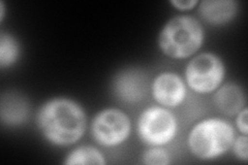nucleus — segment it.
Returning a JSON list of instances; mask_svg holds the SVG:
<instances>
[{
	"label": "nucleus",
	"mask_w": 248,
	"mask_h": 165,
	"mask_svg": "<svg viewBox=\"0 0 248 165\" xmlns=\"http://www.w3.org/2000/svg\"><path fill=\"white\" fill-rule=\"evenodd\" d=\"M36 124L49 143L64 147L76 144L84 135L87 118L77 101L57 97L46 101L40 107Z\"/></svg>",
	"instance_id": "obj_1"
},
{
	"label": "nucleus",
	"mask_w": 248,
	"mask_h": 165,
	"mask_svg": "<svg viewBox=\"0 0 248 165\" xmlns=\"http://www.w3.org/2000/svg\"><path fill=\"white\" fill-rule=\"evenodd\" d=\"M205 32L199 20L188 15L170 19L158 34L160 51L172 59H185L197 53L204 44Z\"/></svg>",
	"instance_id": "obj_2"
},
{
	"label": "nucleus",
	"mask_w": 248,
	"mask_h": 165,
	"mask_svg": "<svg viewBox=\"0 0 248 165\" xmlns=\"http://www.w3.org/2000/svg\"><path fill=\"white\" fill-rule=\"evenodd\" d=\"M235 137V130L228 121L209 118L192 127L187 145L191 154L197 158L213 160L230 150Z\"/></svg>",
	"instance_id": "obj_3"
},
{
	"label": "nucleus",
	"mask_w": 248,
	"mask_h": 165,
	"mask_svg": "<svg viewBox=\"0 0 248 165\" xmlns=\"http://www.w3.org/2000/svg\"><path fill=\"white\" fill-rule=\"evenodd\" d=\"M226 75L223 61L213 53H201L193 57L185 69L189 88L199 94H209L221 86Z\"/></svg>",
	"instance_id": "obj_4"
},
{
	"label": "nucleus",
	"mask_w": 248,
	"mask_h": 165,
	"mask_svg": "<svg viewBox=\"0 0 248 165\" xmlns=\"http://www.w3.org/2000/svg\"><path fill=\"white\" fill-rule=\"evenodd\" d=\"M177 130L175 115L164 106L153 105L146 108L138 120L140 138L152 147L168 145L175 138Z\"/></svg>",
	"instance_id": "obj_5"
},
{
	"label": "nucleus",
	"mask_w": 248,
	"mask_h": 165,
	"mask_svg": "<svg viewBox=\"0 0 248 165\" xmlns=\"http://www.w3.org/2000/svg\"><path fill=\"white\" fill-rule=\"evenodd\" d=\"M131 124L128 116L118 108H106L97 113L91 123V133L97 144L103 147H117L130 135Z\"/></svg>",
	"instance_id": "obj_6"
},
{
	"label": "nucleus",
	"mask_w": 248,
	"mask_h": 165,
	"mask_svg": "<svg viewBox=\"0 0 248 165\" xmlns=\"http://www.w3.org/2000/svg\"><path fill=\"white\" fill-rule=\"evenodd\" d=\"M112 87L120 101L135 105L144 100L148 94L149 77L141 68L127 67L115 75Z\"/></svg>",
	"instance_id": "obj_7"
},
{
	"label": "nucleus",
	"mask_w": 248,
	"mask_h": 165,
	"mask_svg": "<svg viewBox=\"0 0 248 165\" xmlns=\"http://www.w3.org/2000/svg\"><path fill=\"white\" fill-rule=\"evenodd\" d=\"M151 92L155 101L164 107L180 105L186 97V87L182 77L170 72L155 76L151 83Z\"/></svg>",
	"instance_id": "obj_8"
},
{
	"label": "nucleus",
	"mask_w": 248,
	"mask_h": 165,
	"mask_svg": "<svg viewBox=\"0 0 248 165\" xmlns=\"http://www.w3.org/2000/svg\"><path fill=\"white\" fill-rule=\"evenodd\" d=\"M28 100L16 92L2 94L0 100V118L3 125L17 127L25 123L29 117Z\"/></svg>",
	"instance_id": "obj_9"
},
{
	"label": "nucleus",
	"mask_w": 248,
	"mask_h": 165,
	"mask_svg": "<svg viewBox=\"0 0 248 165\" xmlns=\"http://www.w3.org/2000/svg\"><path fill=\"white\" fill-rule=\"evenodd\" d=\"M238 2L235 0H204L199 3V13L208 24L224 25L238 14Z\"/></svg>",
	"instance_id": "obj_10"
},
{
	"label": "nucleus",
	"mask_w": 248,
	"mask_h": 165,
	"mask_svg": "<svg viewBox=\"0 0 248 165\" xmlns=\"http://www.w3.org/2000/svg\"><path fill=\"white\" fill-rule=\"evenodd\" d=\"M213 101L221 114L235 116L245 107L246 95L238 84L227 83L216 89Z\"/></svg>",
	"instance_id": "obj_11"
},
{
	"label": "nucleus",
	"mask_w": 248,
	"mask_h": 165,
	"mask_svg": "<svg viewBox=\"0 0 248 165\" xmlns=\"http://www.w3.org/2000/svg\"><path fill=\"white\" fill-rule=\"evenodd\" d=\"M66 165H105V156L96 148L82 146L69 152L63 161Z\"/></svg>",
	"instance_id": "obj_12"
},
{
	"label": "nucleus",
	"mask_w": 248,
	"mask_h": 165,
	"mask_svg": "<svg viewBox=\"0 0 248 165\" xmlns=\"http://www.w3.org/2000/svg\"><path fill=\"white\" fill-rule=\"evenodd\" d=\"M20 56V45L17 39L10 33L0 34V67L2 69L13 65Z\"/></svg>",
	"instance_id": "obj_13"
},
{
	"label": "nucleus",
	"mask_w": 248,
	"mask_h": 165,
	"mask_svg": "<svg viewBox=\"0 0 248 165\" xmlns=\"http://www.w3.org/2000/svg\"><path fill=\"white\" fill-rule=\"evenodd\" d=\"M142 163L146 165H168L170 163V157L165 149L152 147L144 152Z\"/></svg>",
	"instance_id": "obj_14"
},
{
	"label": "nucleus",
	"mask_w": 248,
	"mask_h": 165,
	"mask_svg": "<svg viewBox=\"0 0 248 165\" xmlns=\"http://www.w3.org/2000/svg\"><path fill=\"white\" fill-rule=\"evenodd\" d=\"M232 152L240 161L247 162L248 161V137L247 135H240L235 137L232 145Z\"/></svg>",
	"instance_id": "obj_15"
},
{
	"label": "nucleus",
	"mask_w": 248,
	"mask_h": 165,
	"mask_svg": "<svg viewBox=\"0 0 248 165\" xmlns=\"http://www.w3.org/2000/svg\"><path fill=\"white\" fill-rule=\"evenodd\" d=\"M236 118V125L239 131L242 133L244 135H248V121H247V117H248V111L247 107L242 108L237 115Z\"/></svg>",
	"instance_id": "obj_16"
},
{
	"label": "nucleus",
	"mask_w": 248,
	"mask_h": 165,
	"mask_svg": "<svg viewBox=\"0 0 248 165\" xmlns=\"http://www.w3.org/2000/svg\"><path fill=\"white\" fill-rule=\"evenodd\" d=\"M170 3L179 11H189L199 4L197 0H170Z\"/></svg>",
	"instance_id": "obj_17"
},
{
	"label": "nucleus",
	"mask_w": 248,
	"mask_h": 165,
	"mask_svg": "<svg viewBox=\"0 0 248 165\" xmlns=\"http://www.w3.org/2000/svg\"><path fill=\"white\" fill-rule=\"evenodd\" d=\"M4 12H5V5L3 1H0V21H3L4 19Z\"/></svg>",
	"instance_id": "obj_18"
}]
</instances>
